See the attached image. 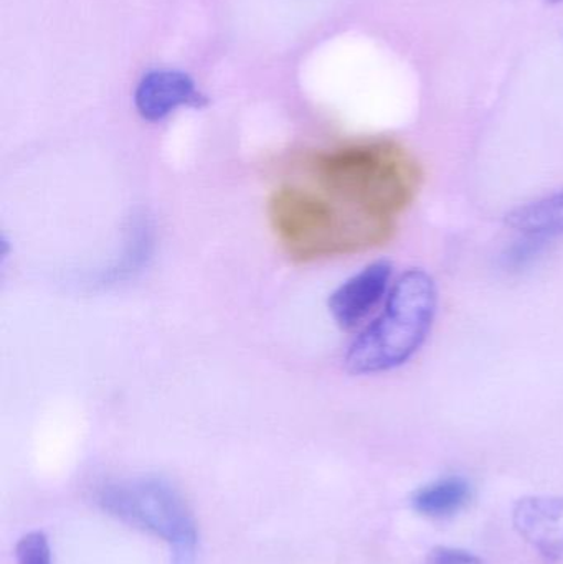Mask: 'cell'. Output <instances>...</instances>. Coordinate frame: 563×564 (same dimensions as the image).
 Wrapping results in <instances>:
<instances>
[{"label": "cell", "instance_id": "obj_1", "mask_svg": "<svg viewBox=\"0 0 563 564\" xmlns=\"http://www.w3.org/2000/svg\"><path fill=\"white\" fill-rule=\"evenodd\" d=\"M306 169L321 192L389 224L413 204L423 181L415 158L389 139H364L316 152Z\"/></svg>", "mask_w": 563, "mask_h": 564}, {"label": "cell", "instance_id": "obj_2", "mask_svg": "<svg viewBox=\"0 0 563 564\" xmlns=\"http://www.w3.org/2000/svg\"><path fill=\"white\" fill-rule=\"evenodd\" d=\"M268 215L281 247L300 263L380 247L396 231V224L373 220L324 192L294 184L271 194Z\"/></svg>", "mask_w": 563, "mask_h": 564}, {"label": "cell", "instance_id": "obj_3", "mask_svg": "<svg viewBox=\"0 0 563 564\" xmlns=\"http://www.w3.org/2000/svg\"><path fill=\"white\" fill-rule=\"evenodd\" d=\"M439 292L422 270L407 271L393 284L382 314L359 335L347 351V371L373 375L393 370L420 350L435 321Z\"/></svg>", "mask_w": 563, "mask_h": 564}, {"label": "cell", "instance_id": "obj_4", "mask_svg": "<svg viewBox=\"0 0 563 564\" xmlns=\"http://www.w3.org/2000/svg\"><path fill=\"white\" fill-rule=\"evenodd\" d=\"M96 502L109 516L148 530L171 543L174 564H194L197 525L178 490L162 477H136L106 484Z\"/></svg>", "mask_w": 563, "mask_h": 564}, {"label": "cell", "instance_id": "obj_5", "mask_svg": "<svg viewBox=\"0 0 563 564\" xmlns=\"http://www.w3.org/2000/svg\"><path fill=\"white\" fill-rule=\"evenodd\" d=\"M392 264L376 261L340 284L329 297V312L344 330L362 324L389 292Z\"/></svg>", "mask_w": 563, "mask_h": 564}, {"label": "cell", "instance_id": "obj_6", "mask_svg": "<svg viewBox=\"0 0 563 564\" xmlns=\"http://www.w3.org/2000/svg\"><path fill=\"white\" fill-rule=\"evenodd\" d=\"M134 105L145 121L158 122L175 109L207 105L194 79L177 69H152L145 73L134 93Z\"/></svg>", "mask_w": 563, "mask_h": 564}, {"label": "cell", "instance_id": "obj_7", "mask_svg": "<svg viewBox=\"0 0 563 564\" xmlns=\"http://www.w3.org/2000/svg\"><path fill=\"white\" fill-rule=\"evenodd\" d=\"M516 529L548 556L563 555V499L532 497L518 503Z\"/></svg>", "mask_w": 563, "mask_h": 564}, {"label": "cell", "instance_id": "obj_8", "mask_svg": "<svg viewBox=\"0 0 563 564\" xmlns=\"http://www.w3.org/2000/svg\"><path fill=\"white\" fill-rule=\"evenodd\" d=\"M508 225L524 237L552 238L563 234V192L522 205L508 215Z\"/></svg>", "mask_w": 563, "mask_h": 564}, {"label": "cell", "instance_id": "obj_9", "mask_svg": "<svg viewBox=\"0 0 563 564\" xmlns=\"http://www.w3.org/2000/svg\"><path fill=\"white\" fill-rule=\"evenodd\" d=\"M472 489L462 477L439 480L413 497V507L423 516L448 517L459 512L468 503Z\"/></svg>", "mask_w": 563, "mask_h": 564}, {"label": "cell", "instance_id": "obj_10", "mask_svg": "<svg viewBox=\"0 0 563 564\" xmlns=\"http://www.w3.org/2000/svg\"><path fill=\"white\" fill-rule=\"evenodd\" d=\"M17 564H52L48 539L42 532L23 536L15 549Z\"/></svg>", "mask_w": 563, "mask_h": 564}, {"label": "cell", "instance_id": "obj_11", "mask_svg": "<svg viewBox=\"0 0 563 564\" xmlns=\"http://www.w3.org/2000/svg\"><path fill=\"white\" fill-rule=\"evenodd\" d=\"M548 243L549 240H544V238H522L518 243L512 245V247L509 248L508 253H506V267L512 268V270H519V268L528 267L531 261H534L535 258L544 251Z\"/></svg>", "mask_w": 563, "mask_h": 564}, {"label": "cell", "instance_id": "obj_12", "mask_svg": "<svg viewBox=\"0 0 563 564\" xmlns=\"http://www.w3.org/2000/svg\"><path fill=\"white\" fill-rule=\"evenodd\" d=\"M426 564H483L478 556L455 549H435L429 555Z\"/></svg>", "mask_w": 563, "mask_h": 564}, {"label": "cell", "instance_id": "obj_13", "mask_svg": "<svg viewBox=\"0 0 563 564\" xmlns=\"http://www.w3.org/2000/svg\"><path fill=\"white\" fill-rule=\"evenodd\" d=\"M548 3H561L563 0H545Z\"/></svg>", "mask_w": 563, "mask_h": 564}]
</instances>
